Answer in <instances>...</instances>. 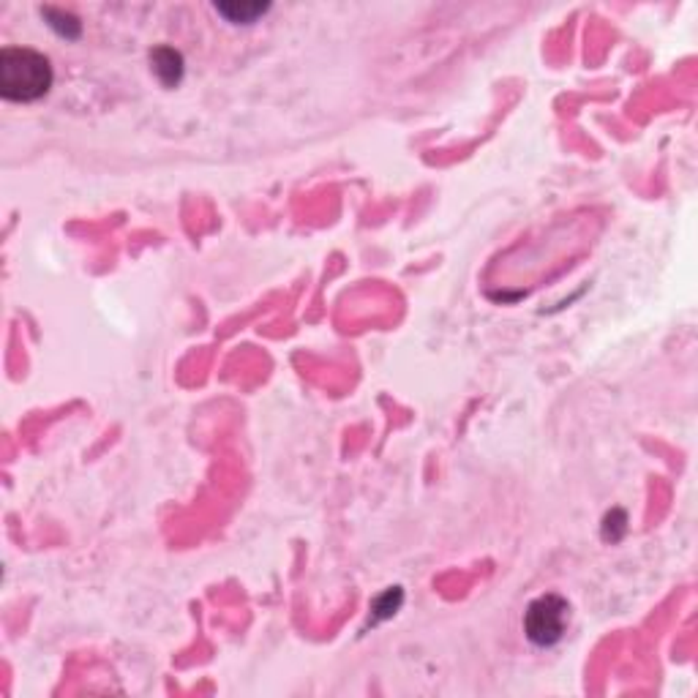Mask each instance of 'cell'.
<instances>
[{"label": "cell", "instance_id": "8992f818", "mask_svg": "<svg viewBox=\"0 0 698 698\" xmlns=\"http://www.w3.org/2000/svg\"><path fill=\"white\" fill-rule=\"evenodd\" d=\"M401 589L396 586V589H388V593L377 601V603H374V617H377V619H383V617H393L396 614V609L401 606Z\"/></svg>", "mask_w": 698, "mask_h": 698}, {"label": "cell", "instance_id": "5b68a950", "mask_svg": "<svg viewBox=\"0 0 698 698\" xmlns=\"http://www.w3.org/2000/svg\"><path fill=\"white\" fill-rule=\"evenodd\" d=\"M267 9V4H246V6H240V4H216V12L227 20V22H232V25H251L256 17H262Z\"/></svg>", "mask_w": 698, "mask_h": 698}, {"label": "cell", "instance_id": "3957f363", "mask_svg": "<svg viewBox=\"0 0 698 698\" xmlns=\"http://www.w3.org/2000/svg\"><path fill=\"white\" fill-rule=\"evenodd\" d=\"M150 69L153 74L158 77V82L164 88H175L181 85L183 80V71H186V63H183V55L178 49L161 44L156 49H150Z\"/></svg>", "mask_w": 698, "mask_h": 698}, {"label": "cell", "instance_id": "277c9868", "mask_svg": "<svg viewBox=\"0 0 698 698\" xmlns=\"http://www.w3.org/2000/svg\"><path fill=\"white\" fill-rule=\"evenodd\" d=\"M41 17L46 20V25L55 30L58 36H63V38H80L82 36V22L74 17V14H69V12H63V9H52V6H44L41 9Z\"/></svg>", "mask_w": 698, "mask_h": 698}, {"label": "cell", "instance_id": "6da1fadb", "mask_svg": "<svg viewBox=\"0 0 698 698\" xmlns=\"http://www.w3.org/2000/svg\"><path fill=\"white\" fill-rule=\"evenodd\" d=\"M55 74L49 58L30 46H6L0 52V96L6 101L30 104L49 93Z\"/></svg>", "mask_w": 698, "mask_h": 698}, {"label": "cell", "instance_id": "7a4b0ae2", "mask_svg": "<svg viewBox=\"0 0 698 698\" xmlns=\"http://www.w3.org/2000/svg\"><path fill=\"white\" fill-rule=\"evenodd\" d=\"M570 622V606L562 595H541L524 611V633L534 647H554Z\"/></svg>", "mask_w": 698, "mask_h": 698}]
</instances>
